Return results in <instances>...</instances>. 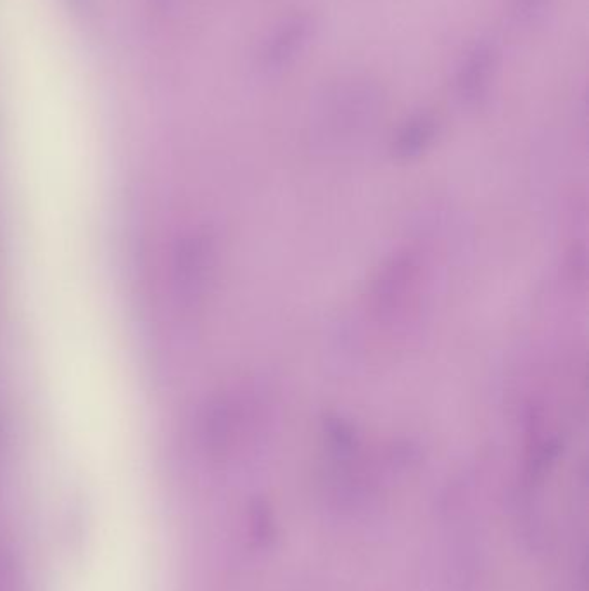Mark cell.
<instances>
[{
  "label": "cell",
  "instance_id": "obj_1",
  "mask_svg": "<svg viewBox=\"0 0 589 591\" xmlns=\"http://www.w3.org/2000/svg\"><path fill=\"white\" fill-rule=\"evenodd\" d=\"M317 30L318 21L313 14L294 13L287 16L266 35L258 59L260 70L266 77L284 73L310 47Z\"/></svg>",
  "mask_w": 589,
  "mask_h": 591
},
{
  "label": "cell",
  "instance_id": "obj_2",
  "mask_svg": "<svg viewBox=\"0 0 589 591\" xmlns=\"http://www.w3.org/2000/svg\"><path fill=\"white\" fill-rule=\"evenodd\" d=\"M498 63L500 45L493 37H481L470 45L455 75L456 97L463 106L479 108L486 102Z\"/></svg>",
  "mask_w": 589,
  "mask_h": 591
},
{
  "label": "cell",
  "instance_id": "obj_3",
  "mask_svg": "<svg viewBox=\"0 0 589 591\" xmlns=\"http://www.w3.org/2000/svg\"><path fill=\"white\" fill-rule=\"evenodd\" d=\"M437 134V120L432 115L422 113L406 121L405 127L399 130L393 142V153L396 158H417L431 146Z\"/></svg>",
  "mask_w": 589,
  "mask_h": 591
},
{
  "label": "cell",
  "instance_id": "obj_4",
  "mask_svg": "<svg viewBox=\"0 0 589 591\" xmlns=\"http://www.w3.org/2000/svg\"><path fill=\"white\" fill-rule=\"evenodd\" d=\"M412 270V260L406 256H399L387 265L384 272H380L374 287L375 299L380 308L393 303L394 298L403 291L406 280L412 275Z\"/></svg>",
  "mask_w": 589,
  "mask_h": 591
},
{
  "label": "cell",
  "instance_id": "obj_5",
  "mask_svg": "<svg viewBox=\"0 0 589 591\" xmlns=\"http://www.w3.org/2000/svg\"><path fill=\"white\" fill-rule=\"evenodd\" d=\"M553 0H512V18L519 26H536L546 20Z\"/></svg>",
  "mask_w": 589,
  "mask_h": 591
},
{
  "label": "cell",
  "instance_id": "obj_6",
  "mask_svg": "<svg viewBox=\"0 0 589 591\" xmlns=\"http://www.w3.org/2000/svg\"><path fill=\"white\" fill-rule=\"evenodd\" d=\"M325 431L329 434L332 443L339 448V450H353L355 448V433L353 429L339 419V417H327L325 419Z\"/></svg>",
  "mask_w": 589,
  "mask_h": 591
}]
</instances>
